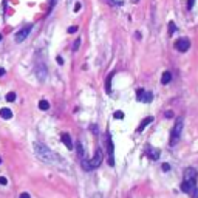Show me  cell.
Returning <instances> with one entry per match:
<instances>
[{"label": "cell", "mask_w": 198, "mask_h": 198, "mask_svg": "<svg viewBox=\"0 0 198 198\" xmlns=\"http://www.w3.org/2000/svg\"><path fill=\"white\" fill-rule=\"evenodd\" d=\"M34 152H36V156H37L40 161H43V163H47V164L60 163V158L42 142H34Z\"/></svg>", "instance_id": "6da1fadb"}, {"label": "cell", "mask_w": 198, "mask_h": 198, "mask_svg": "<svg viewBox=\"0 0 198 198\" xmlns=\"http://www.w3.org/2000/svg\"><path fill=\"white\" fill-rule=\"evenodd\" d=\"M183 127H184V119L183 118H176L175 121V125H173V129H172V133H170V147H173L178 144L179 138H181V133H183Z\"/></svg>", "instance_id": "7a4b0ae2"}, {"label": "cell", "mask_w": 198, "mask_h": 198, "mask_svg": "<svg viewBox=\"0 0 198 198\" xmlns=\"http://www.w3.org/2000/svg\"><path fill=\"white\" fill-rule=\"evenodd\" d=\"M31 30H33V25H26V26H23L22 30H19V31L16 33V42H17V43L23 42V40L30 36Z\"/></svg>", "instance_id": "3957f363"}, {"label": "cell", "mask_w": 198, "mask_h": 198, "mask_svg": "<svg viewBox=\"0 0 198 198\" xmlns=\"http://www.w3.org/2000/svg\"><path fill=\"white\" fill-rule=\"evenodd\" d=\"M102 158H104V153H102V150L101 149H96L95 152V156L90 159V166H92V169H96L99 167V164L102 163Z\"/></svg>", "instance_id": "277c9868"}, {"label": "cell", "mask_w": 198, "mask_h": 198, "mask_svg": "<svg viewBox=\"0 0 198 198\" xmlns=\"http://www.w3.org/2000/svg\"><path fill=\"white\" fill-rule=\"evenodd\" d=\"M175 48H176L179 53H184V51H187L189 48H191V40H189V39H184V37L178 39V40L175 42Z\"/></svg>", "instance_id": "5b68a950"}, {"label": "cell", "mask_w": 198, "mask_h": 198, "mask_svg": "<svg viewBox=\"0 0 198 198\" xmlns=\"http://www.w3.org/2000/svg\"><path fill=\"white\" fill-rule=\"evenodd\" d=\"M36 76H37L39 80H45V77H47V67H45L43 62L36 64Z\"/></svg>", "instance_id": "8992f818"}, {"label": "cell", "mask_w": 198, "mask_h": 198, "mask_svg": "<svg viewBox=\"0 0 198 198\" xmlns=\"http://www.w3.org/2000/svg\"><path fill=\"white\" fill-rule=\"evenodd\" d=\"M181 191L184 192V194H195V191H197V183L195 181H183V184H181Z\"/></svg>", "instance_id": "52a82bcc"}, {"label": "cell", "mask_w": 198, "mask_h": 198, "mask_svg": "<svg viewBox=\"0 0 198 198\" xmlns=\"http://www.w3.org/2000/svg\"><path fill=\"white\" fill-rule=\"evenodd\" d=\"M107 147H109V164L113 167L115 166V156H113V153H115V146H113V141L110 139V136H109V139H107Z\"/></svg>", "instance_id": "ba28073f"}, {"label": "cell", "mask_w": 198, "mask_h": 198, "mask_svg": "<svg viewBox=\"0 0 198 198\" xmlns=\"http://www.w3.org/2000/svg\"><path fill=\"white\" fill-rule=\"evenodd\" d=\"M184 179L186 181H197V170L194 167H187L184 170Z\"/></svg>", "instance_id": "9c48e42d"}, {"label": "cell", "mask_w": 198, "mask_h": 198, "mask_svg": "<svg viewBox=\"0 0 198 198\" xmlns=\"http://www.w3.org/2000/svg\"><path fill=\"white\" fill-rule=\"evenodd\" d=\"M146 155L150 158V159H153V161H156L158 158H159V150L158 149H155V147H147V152H146Z\"/></svg>", "instance_id": "30bf717a"}, {"label": "cell", "mask_w": 198, "mask_h": 198, "mask_svg": "<svg viewBox=\"0 0 198 198\" xmlns=\"http://www.w3.org/2000/svg\"><path fill=\"white\" fill-rule=\"evenodd\" d=\"M60 139H62V142H64L65 146H67V149H68V150L73 149V141H71V138H70V135H68V133H62Z\"/></svg>", "instance_id": "8fae6325"}, {"label": "cell", "mask_w": 198, "mask_h": 198, "mask_svg": "<svg viewBox=\"0 0 198 198\" xmlns=\"http://www.w3.org/2000/svg\"><path fill=\"white\" fill-rule=\"evenodd\" d=\"M150 122H153V116H147V118H144L141 121V124H139V127H138V132H142Z\"/></svg>", "instance_id": "7c38bea8"}, {"label": "cell", "mask_w": 198, "mask_h": 198, "mask_svg": "<svg viewBox=\"0 0 198 198\" xmlns=\"http://www.w3.org/2000/svg\"><path fill=\"white\" fill-rule=\"evenodd\" d=\"M170 80H172V73H170V71H164L163 73V76H161V84H169Z\"/></svg>", "instance_id": "4fadbf2b"}, {"label": "cell", "mask_w": 198, "mask_h": 198, "mask_svg": "<svg viewBox=\"0 0 198 198\" xmlns=\"http://www.w3.org/2000/svg\"><path fill=\"white\" fill-rule=\"evenodd\" d=\"M0 116H2L3 119H11L13 118V112L10 109H2L0 110Z\"/></svg>", "instance_id": "5bb4252c"}, {"label": "cell", "mask_w": 198, "mask_h": 198, "mask_svg": "<svg viewBox=\"0 0 198 198\" xmlns=\"http://www.w3.org/2000/svg\"><path fill=\"white\" fill-rule=\"evenodd\" d=\"M76 150H77V155H79V158H80V159H84L85 150H84V147H82V144H80V141H77V142H76Z\"/></svg>", "instance_id": "9a60e30c"}, {"label": "cell", "mask_w": 198, "mask_h": 198, "mask_svg": "<svg viewBox=\"0 0 198 198\" xmlns=\"http://www.w3.org/2000/svg\"><path fill=\"white\" fill-rule=\"evenodd\" d=\"M39 109H40V110H48V109H50V102L45 101V99H42V101L39 102Z\"/></svg>", "instance_id": "2e32d148"}, {"label": "cell", "mask_w": 198, "mask_h": 198, "mask_svg": "<svg viewBox=\"0 0 198 198\" xmlns=\"http://www.w3.org/2000/svg\"><path fill=\"white\" fill-rule=\"evenodd\" d=\"M152 98H153V95H152V93H146V92H144L141 102H150V101H152Z\"/></svg>", "instance_id": "e0dca14e"}, {"label": "cell", "mask_w": 198, "mask_h": 198, "mask_svg": "<svg viewBox=\"0 0 198 198\" xmlns=\"http://www.w3.org/2000/svg\"><path fill=\"white\" fill-rule=\"evenodd\" d=\"M5 99H6L8 102H14V101H16V93H14V92H10V93L5 96Z\"/></svg>", "instance_id": "ac0fdd59"}, {"label": "cell", "mask_w": 198, "mask_h": 198, "mask_svg": "<svg viewBox=\"0 0 198 198\" xmlns=\"http://www.w3.org/2000/svg\"><path fill=\"white\" fill-rule=\"evenodd\" d=\"M82 167H84V170H92V166H90V161H87V159H82Z\"/></svg>", "instance_id": "d6986e66"}, {"label": "cell", "mask_w": 198, "mask_h": 198, "mask_svg": "<svg viewBox=\"0 0 198 198\" xmlns=\"http://www.w3.org/2000/svg\"><path fill=\"white\" fill-rule=\"evenodd\" d=\"M175 31H176V25H175L173 22H170V23H169V33H170V34H173Z\"/></svg>", "instance_id": "ffe728a7"}, {"label": "cell", "mask_w": 198, "mask_h": 198, "mask_svg": "<svg viewBox=\"0 0 198 198\" xmlns=\"http://www.w3.org/2000/svg\"><path fill=\"white\" fill-rule=\"evenodd\" d=\"M142 95H144V88H138V90H136V98H138V101H141V99H142Z\"/></svg>", "instance_id": "44dd1931"}, {"label": "cell", "mask_w": 198, "mask_h": 198, "mask_svg": "<svg viewBox=\"0 0 198 198\" xmlns=\"http://www.w3.org/2000/svg\"><path fill=\"white\" fill-rule=\"evenodd\" d=\"M113 116H115L116 119H122V118H124V113H122L121 110H118V112H115V115H113Z\"/></svg>", "instance_id": "7402d4cb"}, {"label": "cell", "mask_w": 198, "mask_h": 198, "mask_svg": "<svg viewBox=\"0 0 198 198\" xmlns=\"http://www.w3.org/2000/svg\"><path fill=\"white\" fill-rule=\"evenodd\" d=\"M105 2L109 3V5H122L121 0H105Z\"/></svg>", "instance_id": "603a6c76"}, {"label": "cell", "mask_w": 198, "mask_h": 198, "mask_svg": "<svg viewBox=\"0 0 198 198\" xmlns=\"http://www.w3.org/2000/svg\"><path fill=\"white\" fill-rule=\"evenodd\" d=\"M79 47H80V39H76V42H74V45H73V51H77Z\"/></svg>", "instance_id": "cb8c5ba5"}, {"label": "cell", "mask_w": 198, "mask_h": 198, "mask_svg": "<svg viewBox=\"0 0 198 198\" xmlns=\"http://www.w3.org/2000/svg\"><path fill=\"white\" fill-rule=\"evenodd\" d=\"M77 30H79L77 26H76V25H73V26H70V28H68V33H70V34H73V33H76Z\"/></svg>", "instance_id": "d4e9b609"}, {"label": "cell", "mask_w": 198, "mask_h": 198, "mask_svg": "<svg viewBox=\"0 0 198 198\" xmlns=\"http://www.w3.org/2000/svg\"><path fill=\"white\" fill-rule=\"evenodd\" d=\"M195 5V0H187V10H192Z\"/></svg>", "instance_id": "484cf974"}, {"label": "cell", "mask_w": 198, "mask_h": 198, "mask_svg": "<svg viewBox=\"0 0 198 198\" xmlns=\"http://www.w3.org/2000/svg\"><path fill=\"white\" fill-rule=\"evenodd\" d=\"M0 184H2V186H6V184H8V179H6L5 176H0Z\"/></svg>", "instance_id": "4316f807"}, {"label": "cell", "mask_w": 198, "mask_h": 198, "mask_svg": "<svg viewBox=\"0 0 198 198\" xmlns=\"http://www.w3.org/2000/svg\"><path fill=\"white\" fill-rule=\"evenodd\" d=\"M163 170H164V172H167V170H170V166H169L167 163H164V164H163Z\"/></svg>", "instance_id": "83f0119b"}, {"label": "cell", "mask_w": 198, "mask_h": 198, "mask_svg": "<svg viewBox=\"0 0 198 198\" xmlns=\"http://www.w3.org/2000/svg\"><path fill=\"white\" fill-rule=\"evenodd\" d=\"M20 198H31V197H30V194L23 192V194H20Z\"/></svg>", "instance_id": "f1b7e54d"}, {"label": "cell", "mask_w": 198, "mask_h": 198, "mask_svg": "<svg viewBox=\"0 0 198 198\" xmlns=\"http://www.w3.org/2000/svg\"><path fill=\"white\" fill-rule=\"evenodd\" d=\"M56 59H57V64H59V65H62V64H64V59H62L60 56H57Z\"/></svg>", "instance_id": "f546056e"}, {"label": "cell", "mask_w": 198, "mask_h": 198, "mask_svg": "<svg viewBox=\"0 0 198 198\" xmlns=\"http://www.w3.org/2000/svg\"><path fill=\"white\" fill-rule=\"evenodd\" d=\"M5 74H6V70L0 67V76H5Z\"/></svg>", "instance_id": "4dcf8cb0"}, {"label": "cell", "mask_w": 198, "mask_h": 198, "mask_svg": "<svg viewBox=\"0 0 198 198\" xmlns=\"http://www.w3.org/2000/svg\"><path fill=\"white\" fill-rule=\"evenodd\" d=\"M80 10V3H76V6H74V11H79Z\"/></svg>", "instance_id": "1f68e13d"}, {"label": "cell", "mask_w": 198, "mask_h": 198, "mask_svg": "<svg viewBox=\"0 0 198 198\" xmlns=\"http://www.w3.org/2000/svg\"><path fill=\"white\" fill-rule=\"evenodd\" d=\"M0 40H2V34H0Z\"/></svg>", "instance_id": "d6a6232c"}, {"label": "cell", "mask_w": 198, "mask_h": 198, "mask_svg": "<svg viewBox=\"0 0 198 198\" xmlns=\"http://www.w3.org/2000/svg\"><path fill=\"white\" fill-rule=\"evenodd\" d=\"M0 163H2V159H0Z\"/></svg>", "instance_id": "836d02e7"}]
</instances>
